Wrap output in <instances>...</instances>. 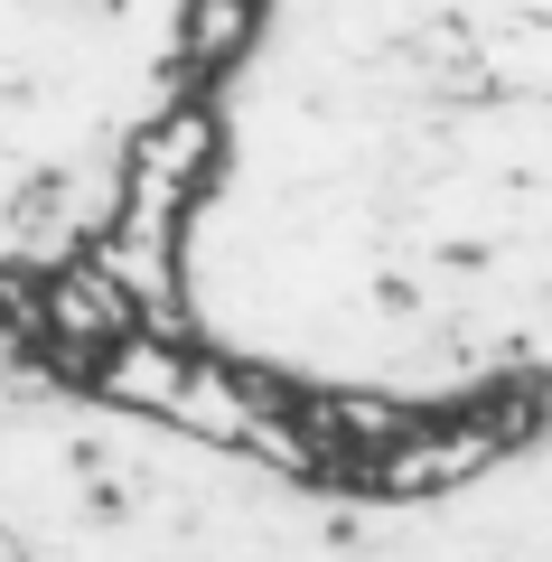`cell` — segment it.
<instances>
[{"label": "cell", "instance_id": "obj_1", "mask_svg": "<svg viewBox=\"0 0 552 562\" xmlns=\"http://www.w3.org/2000/svg\"><path fill=\"white\" fill-rule=\"evenodd\" d=\"M543 422H552V384L533 375V366H515V375L477 384V394H459V403H421L394 441L356 469V497H384V506L459 497V487H477L496 460H515Z\"/></svg>", "mask_w": 552, "mask_h": 562}, {"label": "cell", "instance_id": "obj_2", "mask_svg": "<svg viewBox=\"0 0 552 562\" xmlns=\"http://www.w3.org/2000/svg\"><path fill=\"white\" fill-rule=\"evenodd\" d=\"M225 160H235V122H225V94H198V85H169L150 113L122 132L113 160V216L132 225H198V206L225 188Z\"/></svg>", "mask_w": 552, "mask_h": 562}, {"label": "cell", "instance_id": "obj_3", "mask_svg": "<svg viewBox=\"0 0 552 562\" xmlns=\"http://www.w3.org/2000/svg\"><path fill=\"white\" fill-rule=\"evenodd\" d=\"M272 38V0H178L169 20V85L225 94Z\"/></svg>", "mask_w": 552, "mask_h": 562}, {"label": "cell", "instance_id": "obj_4", "mask_svg": "<svg viewBox=\"0 0 552 562\" xmlns=\"http://www.w3.org/2000/svg\"><path fill=\"white\" fill-rule=\"evenodd\" d=\"M0 562H29V553H20V543H10V535H0Z\"/></svg>", "mask_w": 552, "mask_h": 562}]
</instances>
